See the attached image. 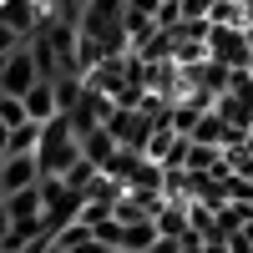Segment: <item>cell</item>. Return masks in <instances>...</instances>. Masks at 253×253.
Here are the masks:
<instances>
[{
    "instance_id": "obj_1",
    "label": "cell",
    "mask_w": 253,
    "mask_h": 253,
    "mask_svg": "<svg viewBox=\"0 0 253 253\" xmlns=\"http://www.w3.org/2000/svg\"><path fill=\"white\" fill-rule=\"evenodd\" d=\"M36 162H41V177H66L71 167L81 162V137L71 132L66 112H61L56 122L41 126V147H36Z\"/></svg>"
},
{
    "instance_id": "obj_2",
    "label": "cell",
    "mask_w": 253,
    "mask_h": 253,
    "mask_svg": "<svg viewBox=\"0 0 253 253\" xmlns=\"http://www.w3.org/2000/svg\"><path fill=\"white\" fill-rule=\"evenodd\" d=\"M208 61H218V66H228V71H248L253 66V46H248L243 31L213 26V31H208Z\"/></svg>"
},
{
    "instance_id": "obj_3",
    "label": "cell",
    "mask_w": 253,
    "mask_h": 253,
    "mask_svg": "<svg viewBox=\"0 0 253 253\" xmlns=\"http://www.w3.org/2000/svg\"><path fill=\"white\" fill-rule=\"evenodd\" d=\"M112 107H117V101H112L107 91H96L91 81H86V96H81L76 107L66 112V122H71V132H76V137H91L96 126H107V117H112Z\"/></svg>"
},
{
    "instance_id": "obj_4",
    "label": "cell",
    "mask_w": 253,
    "mask_h": 253,
    "mask_svg": "<svg viewBox=\"0 0 253 253\" xmlns=\"http://www.w3.org/2000/svg\"><path fill=\"white\" fill-rule=\"evenodd\" d=\"M31 187H41V162H36V152H31V157H5V162H0V198L31 193Z\"/></svg>"
},
{
    "instance_id": "obj_5",
    "label": "cell",
    "mask_w": 253,
    "mask_h": 253,
    "mask_svg": "<svg viewBox=\"0 0 253 253\" xmlns=\"http://www.w3.org/2000/svg\"><path fill=\"white\" fill-rule=\"evenodd\" d=\"M41 81V71H36V56H31V46H20V51H10L5 56V81H0V91L5 96H26L31 86Z\"/></svg>"
},
{
    "instance_id": "obj_6",
    "label": "cell",
    "mask_w": 253,
    "mask_h": 253,
    "mask_svg": "<svg viewBox=\"0 0 253 253\" xmlns=\"http://www.w3.org/2000/svg\"><path fill=\"white\" fill-rule=\"evenodd\" d=\"M117 152H122V142L112 137V126H96L91 137H81V157H86L91 167H101V172L112 167V157H117Z\"/></svg>"
},
{
    "instance_id": "obj_7",
    "label": "cell",
    "mask_w": 253,
    "mask_h": 253,
    "mask_svg": "<svg viewBox=\"0 0 253 253\" xmlns=\"http://www.w3.org/2000/svg\"><path fill=\"white\" fill-rule=\"evenodd\" d=\"M26 112H31V122H56L61 117V101H56V81H36V86L26 91Z\"/></svg>"
},
{
    "instance_id": "obj_8",
    "label": "cell",
    "mask_w": 253,
    "mask_h": 253,
    "mask_svg": "<svg viewBox=\"0 0 253 253\" xmlns=\"http://www.w3.org/2000/svg\"><path fill=\"white\" fill-rule=\"evenodd\" d=\"M157 218H142V223H122V253H152L157 243Z\"/></svg>"
},
{
    "instance_id": "obj_9",
    "label": "cell",
    "mask_w": 253,
    "mask_h": 253,
    "mask_svg": "<svg viewBox=\"0 0 253 253\" xmlns=\"http://www.w3.org/2000/svg\"><path fill=\"white\" fill-rule=\"evenodd\" d=\"M41 147V122H26V126H15L10 142H5V157H31Z\"/></svg>"
},
{
    "instance_id": "obj_10",
    "label": "cell",
    "mask_w": 253,
    "mask_h": 253,
    "mask_svg": "<svg viewBox=\"0 0 253 253\" xmlns=\"http://www.w3.org/2000/svg\"><path fill=\"white\" fill-rule=\"evenodd\" d=\"M96 182H101V167H91L86 157H81L71 172H66V187H71V193H81V198H91V187H96Z\"/></svg>"
},
{
    "instance_id": "obj_11",
    "label": "cell",
    "mask_w": 253,
    "mask_h": 253,
    "mask_svg": "<svg viewBox=\"0 0 253 253\" xmlns=\"http://www.w3.org/2000/svg\"><path fill=\"white\" fill-rule=\"evenodd\" d=\"M26 122H31L26 96H5V91H0V126H10V132H15V126H26Z\"/></svg>"
},
{
    "instance_id": "obj_12",
    "label": "cell",
    "mask_w": 253,
    "mask_h": 253,
    "mask_svg": "<svg viewBox=\"0 0 253 253\" xmlns=\"http://www.w3.org/2000/svg\"><path fill=\"white\" fill-rule=\"evenodd\" d=\"M81 96H86V76H61V81H56V101H61V112H71Z\"/></svg>"
},
{
    "instance_id": "obj_13",
    "label": "cell",
    "mask_w": 253,
    "mask_h": 253,
    "mask_svg": "<svg viewBox=\"0 0 253 253\" xmlns=\"http://www.w3.org/2000/svg\"><path fill=\"white\" fill-rule=\"evenodd\" d=\"M20 46H26V36H20L5 15H0V56H10V51H20Z\"/></svg>"
},
{
    "instance_id": "obj_14",
    "label": "cell",
    "mask_w": 253,
    "mask_h": 253,
    "mask_svg": "<svg viewBox=\"0 0 253 253\" xmlns=\"http://www.w3.org/2000/svg\"><path fill=\"white\" fill-rule=\"evenodd\" d=\"M218 0H182V20H208Z\"/></svg>"
},
{
    "instance_id": "obj_15",
    "label": "cell",
    "mask_w": 253,
    "mask_h": 253,
    "mask_svg": "<svg viewBox=\"0 0 253 253\" xmlns=\"http://www.w3.org/2000/svg\"><path fill=\"white\" fill-rule=\"evenodd\" d=\"M0 81H5V56H0Z\"/></svg>"
},
{
    "instance_id": "obj_16",
    "label": "cell",
    "mask_w": 253,
    "mask_h": 253,
    "mask_svg": "<svg viewBox=\"0 0 253 253\" xmlns=\"http://www.w3.org/2000/svg\"><path fill=\"white\" fill-rule=\"evenodd\" d=\"M162 5H182V0H162Z\"/></svg>"
},
{
    "instance_id": "obj_17",
    "label": "cell",
    "mask_w": 253,
    "mask_h": 253,
    "mask_svg": "<svg viewBox=\"0 0 253 253\" xmlns=\"http://www.w3.org/2000/svg\"><path fill=\"white\" fill-rule=\"evenodd\" d=\"M0 162H5V157H0Z\"/></svg>"
}]
</instances>
